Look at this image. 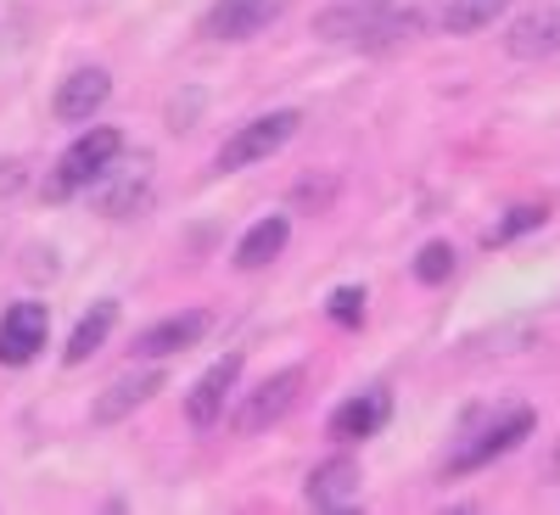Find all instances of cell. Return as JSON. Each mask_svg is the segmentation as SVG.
I'll return each mask as SVG.
<instances>
[{
    "instance_id": "cell-3",
    "label": "cell",
    "mask_w": 560,
    "mask_h": 515,
    "mask_svg": "<svg viewBox=\"0 0 560 515\" xmlns=\"http://www.w3.org/2000/svg\"><path fill=\"white\" fill-rule=\"evenodd\" d=\"M298 113L292 107H280V113H264V118H253V124H242L236 134L219 147V168L230 174V168H253V163H264V157H275L287 140L298 134Z\"/></svg>"
},
{
    "instance_id": "cell-20",
    "label": "cell",
    "mask_w": 560,
    "mask_h": 515,
    "mask_svg": "<svg viewBox=\"0 0 560 515\" xmlns=\"http://www.w3.org/2000/svg\"><path fill=\"white\" fill-rule=\"evenodd\" d=\"M454 274V247L448 242H427L415 258V280H427V286H443V280Z\"/></svg>"
},
{
    "instance_id": "cell-9",
    "label": "cell",
    "mask_w": 560,
    "mask_h": 515,
    "mask_svg": "<svg viewBox=\"0 0 560 515\" xmlns=\"http://www.w3.org/2000/svg\"><path fill=\"white\" fill-rule=\"evenodd\" d=\"M107 96H113L107 68H79V73H68V79L57 84L51 113H57L62 124H90V118H96V113L107 107Z\"/></svg>"
},
{
    "instance_id": "cell-12",
    "label": "cell",
    "mask_w": 560,
    "mask_h": 515,
    "mask_svg": "<svg viewBox=\"0 0 560 515\" xmlns=\"http://www.w3.org/2000/svg\"><path fill=\"white\" fill-rule=\"evenodd\" d=\"M387 414H393V398L376 387V393H359L348 403L331 409V437L337 443H359V437H376L387 426Z\"/></svg>"
},
{
    "instance_id": "cell-22",
    "label": "cell",
    "mask_w": 560,
    "mask_h": 515,
    "mask_svg": "<svg viewBox=\"0 0 560 515\" xmlns=\"http://www.w3.org/2000/svg\"><path fill=\"white\" fill-rule=\"evenodd\" d=\"M325 314H331L337 325H359L364 319V286H337L331 303H325Z\"/></svg>"
},
{
    "instance_id": "cell-5",
    "label": "cell",
    "mask_w": 560,
    "mask_h": 515,
    "mask_svg": "<svg viewBox=\"0 0 560 515\" xmlns=\"http://www.w3.org/2000/svg\"><path fill=\"white\" fill-rule=\"evenodd\" d=\"M152 197V157H135V163H113L102 179H96V208L107 219H135Z\"/></svg>"
},
{
    "instance_id": "cell-6",
    "label": "cell",
    "mask_w": 560,
    "mask_h": 515,
    "mask_svg": "<svg viewBox=\"0 0 560 515\" xmlns=\"http://www.w3.org/2000/svg\"><path fill=\"white\" fill-rule=\"evenodd\" d=\"M45 337H51L45 303H12L0 314V364H28L45 348Z\"/></svg>"
},
{
    "instance_id": "cell-4",
    "label": "cell",
    "mask_w": 560,
    "mask_h": 515,
    "mask_svg": "<svg viewBox=\"0 0 560 515\" xmlns=\"http://www.w3.org/2000/svg\"><path fill=\"white\" fill-rule=\"evenodd\" d=\"M298 393H303V370H275V376H264V382L242 398V409H236V432H247V437L269 432L275 420L292 414Z\"/></svg>"
},
{
    "instance_id": "cell-10",
    "label": "cell",
    "mask_w": 560,
    "mask_h": 515,
    "mask_svg": "<svg viewBox=\"0 0 560 515\" xmlns=\"http://www.w3.org/2000/svg\"><path fill=\"white\" fill-rule=\"evenodd\" d=\"M359 488H364L359 459L337 454V459H325V465H314V471H308L303 499H308L314 510H348V504H359Z\"/></svg>"
},
{
    "instance_id": "cell-7",
    "label": "cell",
    "mask_w": 560,
    "mask_h": 515,
    "mask_svg": "<svg viewBox=\"0 0 560 515\" xmlns=\"http://www.w3.org/2000/svg\"><path fill=\"white\" fill-rule=\"evenodd\" d=\"M236 382H242V353H224L219 364H208L202 382L191 387V398H185V420H191L197 432H208L213 420L224 414V403H230V393H236Z\"/></svg>"
},
{
    "instance_id": "cell-2",
    "label": "cell",
    "mask_w": 560,
    "mask_h": 515,
    "mask_svg": "<svg viewBox=\"0 0 560 515\" xmlns=\"http://www.w3.org/2000/svg\"><path fill=\"white\" fill-rule=\"evenodd\" d=\"M533 426H538V414L533 409H504V414H493L488 426H477L471 437H459V448L448 454V477H465V471H477V465H488V459H499V454H510L516 443H527L533 437Z\"/></svg>"
},
{
    "instance_id": "cell-21",
    "label": "cell",
    "mask_w": 560,
    "mask_h": 515,
    "mask_svg": "<svg viewBox=\"0 0 560 515\" xmlns=\"http://www.w3.org/2000/svg\"><path fill=\"white\" fill-rule=\"evenodd\" d=\"M415 28H420V17H415V12H404V17H398V12H387V17H382L376 28H370V34H359V45H370V51H387V45L409 39Z\"/></svg>"
},
{
    "instance_id": "cell-1",
    "label": "cell",
    "mask_w": 560,
    "mask_h": 515,
    "mask_svg": "<svg viewBox=\"0 0 560 515\" xmlns=\"http://www.w3.org/2000/svg\"><path fill=\"white\" fill-rule=\"evenodd\" d=\"M118 157H124V134H118V129H90V134H79L73 147L62 152V163L45 174V197H51V202H68L73 191L96 185Z\"/></svg>"
},
{
    "instance_id": "cell-14",
    "label": "cell",
    "mask_w": 560,
    "mask_h": 515,
    "mask_svg": "<svg viewBox=\"0 0 560 515\" xmlns=\"http://www.w3.org/2000/svg\"><path fill=\"white\" fill-rule=\"evenodd\" d=\"M387 12H393V0H337V7H325L314 17V34L319 39H359V34L376 28Z\"/></svg>"
},
{
    "instance_id": "cell-8",
    "label": "cell",
    "mask_w": 560,
    "mask_h": 515,
    "mask_svg": "<svg viewBox=\"0 0 560 515\" xmlns=\"http://www.w3.org/2000/svg\"><path fill=\"white\" fill-rule=\"evenodd\" d=\"M292 0H213V12H208V34L213 39H253L264 34L275 17H287Z\"/></svg>"
},
{
    "instance_id": "cell-16",
    "label": "cell",
    "mask_w": 560,
    "mask_h": 515,
    "mask_svg": "<svg viewBox=\"0 0 560 515\" xmlns=\"http://www.w3.org/2000/svg\"><path fill=\"white\" fill-rule=\"evenodd\" d=\"M113 325H118V303H113V297L90 303V314H84V319L73 325V337H68L62 359H68V364H84L90 353H102V342L113 337Z\"/></svg>"
},
{
    "instance_id": "cell-23",
    "label": "cell",
    "mask_w": 560,
    "mask_h": 515,
    "mask_svg": "<svg viewBox=\"0 0 560 515\" xmlns=\"http://www.w3.org/2000/svg\"><path fill=\"white\" fill-rule=\"evenodd\" d=\"M18 185H23V163H18V157H7V163H0V197H12Z\"/></svg>"
},
{
    "instance_id": "cell-15",
    "label": "cell",
    "mask_w": 560,
    "mask_h": 515,
    "mask_svg": "<svg viewBox=\"0 0 560 515\" xmlns=\"http://www.w3.org/2000/svg\"><path fill=\"white\" fill-rule=\"evenodd\" d=\"M208 331V314H174V319H158L135 337V359H168L179 348H191L197 337Z\"/></svg>"
},
{
    "instance_id": "cell-19",
    "label": "cell",
    "mask_w": 560,
    "mask_h": 515,
    "mask_svg": "<svg viewBox=\"0 0 560 515\" xmlns=\"http://www.w3.org/2000/svg\"><path fill=\"white\" fill-rule=\"evenodd\" d=\"M544 219H549V208H544V202H522V208H510V213H504V219H499V224L488 230L482 242H488V247H510L516 236H527V230H538Z\"/></svg>"
},
{
    "instance_id": "cell-13",
    "label": "cell",
    "mask_w": 560,
    "mask_h": 515,
    "mask_svg": "<svg viewBox=\"0 0 560 515\" xmlns=\"http://www.w3.org/2000/svg\"><path fill=\"white\" fill-rule=\"evenodd\" d=\"M504 45H510V57H516V62H544V57H555V51H560V7H544V12L516 17V28L504 34Z\"/></svg>"
},
{
    "instance_id": "cell-17",
    "label": "cell",
    "mask_w": 560,
    "mask_h": 515,
    "mask_svg": "<svg viewBox=\"0 0 560 515\" xmlns=\"http://www.w3.org/2000/svg\"><path fill=\"white\" fill-rule=\"evenodd\" d=\"M287 236H292V224L280 219V213L258 219L247 236H242V247H236V269H264V264H275L280 253H287Z\"/></svg>"
},
{
    "instance_id": "cell-18",
    "label": "cell",
    "mask_w": 560,
    "mask_h": 515,
    "mask_svg": "<svg viewBox=\"0 0 560 515\" xmlns=\"http://www.w3.org/2000/svg\"><path fill=\"white\" fill-rule=\"evenodd\" d=\"M510 12V0H448V12H443V28L448 34H482L493 28V17Z\"/></svg>"
},
{
    "instance_id": "cell-11",
    "label": "cell",
    "mask_w": 560,
    "mask_h": 515,
    "mask_svg": "<svg viewBox=\"0 0 560 515\" xmlns=\"http://www.w3.org/2000/svg\"><path fill=\"white\" fill-rule=\"evenodd\" d=\"M152 393H163V370H135V376H118L96 403H90V420H96V426H118V420L135 414Z\"/></svg>"
},
{
    "instance_id": "cell-24",
    "label": "cell",
    "mask_w": 560,
    "mask_h": 515,
    "mask_svg": "<svg viewBox=\"0 0 560 515\" xmlns=\"http://www.w3.org/2000/svg\"><path fill=\"white\" fill-rule=\"evenodd\" d=\"M202 107V96H185V102H174L168 107V118H174V129H191V113Z\"/></svg>"
}]
</instances>
